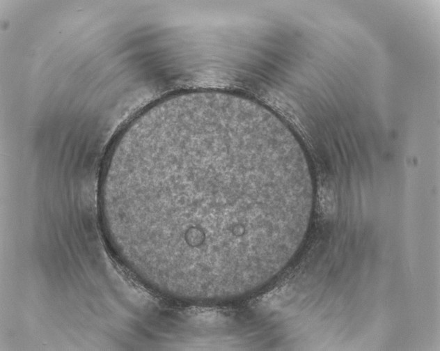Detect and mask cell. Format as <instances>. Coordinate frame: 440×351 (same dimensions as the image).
Here are the masks:
<instances>
[{
	"label": "cell",
	"instance_id": "cell-1",
	"mask_svg": "<svg viewBox=\"0 0 440 351\" xmlns=\"http://www.w3.org/2000/svg\"><path fill=\"white\" fill-rule=\"evenodd\" d=\"M311 175L286 125L224 92L167 98L131 122L102 176L109 240L164 297L234 302L276 275L306 226Z\"/></svg>",
	"mask_w": 440,
	"mask_h": 351
}]
</instances>
